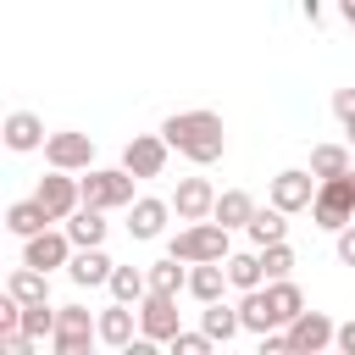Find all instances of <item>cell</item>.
I'll use <instances>...</instances> for the list:
<instances>
[{"instance_id": "cell-1", "label": "cell", "mask_w": 355, "mask_h": 355, "mask_svg": "<svg viewBox=\"0 0 355 355\" xmlns=\"http://www.w3.org/2000/svg\"><path fill=\"white\" fill-rule=\"evenodd\" d=\"M161 133H166V144H172L178 155H189L194 166H216L222 150H227V133H222V116H216V111H178V116L161 122Z\"/></svg>"}, {"instance_id": "cell-2", "label": "cell", "mask_w": 355, "mask_h": 355, "mask_svg": "<svg viewBox=\"0 0 355 355\" xmlns=\"http://www.w3.org/2000/svg\"><path fill=\"white\" fill-rule=\"evenodd\" d=\"M227 233L233 227H222L216 216H205V222H189V227H178L172 233V244H166V255H178V261H227L233 255V244H227Z\"/></svg>"}, {"instance_id": "cell-3", "label": "cell", "mask_w": 355, "mask_h": 355, "mask_svg": "<svg viewBox=\"0 0 355 355\" xmlns=\"http://www.w3.org/2000/svg\"><path fill=\"white\" fill-rule=\"evenodd\" d=\"M83 205L94 211H128L133 205V172L128 166H89V178H78Z\"/></svg>"}, {"instance_id": "cell-4", "label": "cell", "mask_w": 355, "mask_h": 355, "mask_svg": "<svg viewBox=\"0 0 355 355\" xmlns=\"http://www.w3.org/2000/svg\"><path fill=\"white\" fill-rule=\"evenodd\" d=\"M311 216H316V227H327V233L349 227V222H355V172L322 178V183H316V200H311Z\"/></svg>"}, {"instance_id": "cell-5", "label": "cell", "mask_w": 355, "mask_h": 355, "mask_svg": "<svg viewBox=\"0 0 355 355\" xmlns=\"http://www.w3.org/2000/svg\"><path fill=\"white\" fill-rule=\"evenodd\" d=\"M94 338H100V316H89L83 305H61L55 311V333H50L55 355H89Z\"/></svg>"}, {"instance_id": "cell-6", "label": "cell", "mask_w": 355, "mask_h": 355, "mask_svg": "<svg viewBox=\"0 0 355 355\" xmlns=\"http://www.w3.org/2000/svg\"><path fill=\"white\" fill-rule=\"evenodd\" d=\"M44 161L61 166V172H89L94 166V139L78 133V128H61V133L44 139Z\"/></svg>"}, {"instance_id": "cell-7", "label": "cell", "mask_w": 355, "mask_h": 355, "mask_svg": "<svg viewBox=\"0 0 355 355\" xmlns=\"http://www.w3.org/2000/svg\"><path fill=\"white\" fill-rule=\"evenodd\" d=\"M33 200L50 211V222H67L78 205H83V189H78V178L72 172H61V166H50V178H39V189H33Z\"/></svg>"}, {"instance_id": "cell-8", "label": "cell", "mask_w": 355, "mask_h": 355, "mask_svg": "<svg viewBox=\"0 0 355 355\" xmlns=\"http://www.w3.org/2000/svg\"><path fill=\"white\" fill-rule=\"evenodd\" d=\"M166 133H133L128 144H122V166L133 172V178H161L166 172Z\"/></svg>"}, {"instance_id": "cell-9", "label": "cell", "mask_w": 355, "mask_h": 355, "mask_svg": "<svg viewBox=\"0 0 355 355\" xmlns=\"http://www.w3.org/2000/svg\"><path fill=\"white\" fill-rule=\"evenodd\" d=\"M139 333L155 338V344H172V333H178V294L150 288V294L139 300Z\"/></svg>"}, {"instance_id": "cell-10", "label": "cell", "mask_w": 355, "mask_h": 355, "mask_svg": "<svg viewBox=\"0 0 355 355\" xmlns=\"http://www.w3.org/2000/svg\"><path fill=\"white\" fill-rule=\"evenodd\" d=\"M72 239H67V227H44V233H33V239H22V261L28 266H39V272H55V266H67L72 261Z\"/></svg>"}, {"instance_id": "cell-11", "label": "cell", "mask_w": 355, "mask_h": 355, "mask_svg": "<svg viewBox=\"0 0 355 355\" xmlns=\"http://www.w3.org/2000/svg\"><path fill=\"white\" fill-rule=\"evenodd\" d=\"M333 333H338V322H333L327 311H300V316L288 322V344H294V355H322V349L333 344Z\"/></svg>"}, {"instance_id": "cell-12", "label": "cell", "mask_w": 355, "mask_h": 355, "mask_svg": "<svg viewBox=\"0 0 355 355\" xmlns=\"http://www.w3.org/2000/svg\"><path fill=\"white\" fill-rule=\"evenodd\" d=\"M316 172L311 166H283L277 178H272V205H283L288 216L294 211H311V200H316V183H311Z\"/></svg>"}, {"instance_id": "cell-13", "label": "cell", "mask_w": 355, "mask_h": 355, "mask_svg": "<svg viewBox=\"0 0 355 355\" xmlns=\"http://www.w3.org/2000/svg\"><path fill=\"white\" fill-rule=\"evenodd\" d=\"M211 211H216L211 178H183V183L172 189V216H178V222H205Z\"/></svg>"}, {"instance_id": "cell-14", "label": "cell", "mask_w": 355, "mask_h": 355, "mask_svg": "<svg viewBox=\"0 0 355 355\" xmlns=\"http://www.w3.org/2000/svg\"><path fill=\"white\" fill-rule=\"evenodd\" d=\"M111 272H116V261H111L100 244L72 250V261H67V277H72L78 288H100V283H111Z\"/></svg>"}, {"instance_id": "cell-15", "label": "cell", "mask_w": 355, "mask_h": 355, "mask_svg": "<svg viewBox=\"0 0 355 355\" xmlns=\"http://www.w3.org/2000/svg\"><path fill=\"white\" fill-rule=\"evenodd\" d=\"M166 216H172V200L144 194V200L128 205V233H133V239H161V233H166Z\"/></svg>"}, {"instance_id": "cell-16", "label": "cell", "mask_w": 355, "mask_h": 355, "mask_svg": "<svg viewBox=\"0 0 355 355\" xmlns=\"http://www.w3.org/2000/svg\"><path fill=\"white\" fill-rule=\"evenodd\" d=\"M139 305H128V300H116V305H105L100 311V344H111V349H128L139 333Z\"/></svg>"}, {"instance_id": "cell-17", "label": "cell", "mask_w": 355, "mask_h": 355, "mask_svg": "<svg viewBox=\"0 0 355 355\" xmlns=\"http://www.w3.org/2000/svg\"><path fill=\"white\" fill-rule=\"evenodd\" d=\"M222 288H233V283H227V261H194V266H189V294H194L200 305L222 300Z\"/></svg>"}, {"instance_id": "cell-18", "label": "cell", "mask_w": 355, "mask_h": 355, "mask_svg": "<svg viewBox=\"0 0 355 355\" xmlns=\"http://www.w3.org/2000/svg\"><path fill=\"white\" fill-rule=\"evenodd\" d=\"M44 139H50V133H44V122H39L33 111H11V116H6V150L22 155V150H39Z\"/></svg>"}, {"instance_id": "cell-19", "label": "cell", "mask_w": 355, "mask_h": 355, "mask_svg": "<svg viewBox=\"0 0 355 355\" xmlns=\"http://www.w3.org/2000/svg\"><path fill=\"white\" fill-rule=\"evenodd\" d=\"M6 294H17L22 305H44V300H50V272H39V266L22 261V266L6 277Z\"/></svg>"}, {"instance_id": "cell-20", "label": "cell", "mask_w": 355, "mask_h": 355, "mask_svg": "<svg viewBox=\"0 0 355 355\" xmlns=\"http://www.w3.org/2000/svg\"><path fill=\"white\" fill-rule=\"evenodd\" d=\"M239 316H244V333H272V327H283L277 311H272V300H266V283H261V288H244Z\"/></svg>"}, {"instance_id": "cell-21", "label": "cell", "mask_w": 355, "mask_h": 355, "mask_svg": "<svg viewBox=\"0 0 355 355\" xmlns=\"http://www.w3.org/2000/svg\"><path fill=\"white\" fill-rule=\"evenodd\" d=\"M6 227H11L17 239H33V233L50 227V211H44L39 200H11V205H6Z\"/></svg>"}, {"instance_id": "cell-22", "label": "cell", "mask_w": 355, "mask_h": 355, "mask_svg": "<svg viewBox=\"0 0 355 355\" xmlns=\"http://www.w3.org/2000/svg\"><path fill=\"white\" fill-rule=\"evenodd\" d=\"M67 239H72L78 250H89V244H105V211H94V205H78V211L67 216Z\"/></svg>"}, {"instance_id": "cell-23", "label": "cell", "mask_w": 355, "mask_h": 355, "mask_svg": "<svg viewBox=\"0 0 355 355\" xmlns=\"http://www.w3.org/2000/svg\"><path fill=\"white\" fill-rule=\"evenodd\" d=\"M244 233L255 239V250H261V244H277V239H288V211H283V205H255V216H250Z\"/></svg>"}, {"instance_id": "cell-24", "label": "cell", "mask_w": 355, "mask_h": 355, "mask_svg": "<svg viewBox=\"0 0 355 355\" xmlns=\"http://www.w3.org/2000/svg\"><path fill=\"white\" fill-rule=\"evenodd\" d=\"M200 327H205L216 344H227L233 333H244V316H239V305H222V300H211V305L200 311Z\"/></svg>"}, {"instance_id": "cell-25", "label": "cell", "mask_w": 355, "mask_h": 355, "mask_svg": "<svg viewBox=\"0 0 355 355\" xmlns=\"http://www.w3.org/2000/svg\"><path fill=\"white\" fill-rule=\"evenodd\" d=\"M311 172H316V183H322V178H344V172H355L349 144H311Z\"/></svg>"}, {"instance_id": "cell-26", "label": "cell", "mask_w": 355, "mask_h": 355, "mask_svg": "<svg viewBox=\"0 0 355 355\" xmlns=\"http://www.w3.org/2000/svg\"><path fill=\"white\" fill-rule=\"evenodd\" d=\"M222 227H250V216H255V200L244 194V189H222L216 194V211H211Z\"/></svg>"}, {"instance_id": "cell-27", "label": "cell", "mask_w": 355, "mask_h": 355, "mask_svg": "<svg viewBox=\"0 0 355 355\" xmlns=\"http://www.w3.org/2000/svg\"><path fill=\"white\" fill-rule=\"evenodd\" d=\"M266 300H272V311H277V322H283V327L305 311V294H300V283H294V277H272V283H266Z\"/></svg>"}, {"instance_id": "cell-28", "label": "cell", "mask_w": 355, "mask_h": 355, "mask_svg": "<svg viewBox=\"0 0 355 355\" xmlns=\"http://www.w3.org/2000/svg\"><path fill=\"white\" fill-rule=\"evenodd\" d=\"M105 288H111V300H128V305H139V300L150 294V272H144V266H116Z\"/></svg>"}, {"instance_id": "cell-29", "label": "cell", "mask_w": 355, "mask_h": 355, "mask_svg": "<svg viewBox=\"0 0 355 355\" xmlns=\"http://www.w3.org/2000/svg\"><path fill=\"white\" fill-rule=\"evenodd\" d=\"M183 266H189V261H178V255L144 266V272H150V288H161V294H183V288H189V272H183Z\"/></svg>"}, {"instance_id": "cell-30", "label": "cell", "mask_w": 355, "mask_h": 355, "mask_svg": "<svg viewBox=\"0 0 355 355\" xmlns=\"http://www.w3.org/2000/svg\"><path fill=\"white\" fill-rule=\"evenodd\" d=\"M227 283L244 294V288H261L266 283V266H261V250L255 255H227Z\"/></svg>"}, {"instance_id": "cell-31", "label": "cell", "mask_w": 355, "mask_h": 355, "mask_svg": "<svg viewBox=\"0 0 355 355\" xmlns=\"http://www.w3.org/2000/svg\"><path fill=\"white\" fill-rule=\"evenodd\" d=\"M261 266H266V283H272V277H288V272H294V250H288V239L261 244Z\"/></svg>"}, {"instance_id": "cell-32", "label": "cell", "mask_w": 355, "mask_h": 355, "mask_svg": "<svg viewBox=\"0 0 355 355\" xmlns=\"http://www.w3.org/2000/svg\"><path fill=\"white\" fill-rule=\"evenodd\" d=\"M22 333H28V338H50V333H55L50 300H44V305H22Z\"/></svg>"}, {"instance_id": "cell-33", "label": "cell", "mask_w": 355, "mask_h": 355, "mask_svg": "<svg viewBox=\"0 0 355 355\" xmlns=\"http://www.w3.org/2000/svg\"><path fill=\"white\" fill-rule=\"evenodd\" d=\"M211 344H216V338H211L205 327H200V333H183V327L172 333V355H205Z\"/></svg>"}, {"instance_id": "cell-34", "label": "cell", "mask_w": 355, "mask_h": 355, "mask_svg": "<svg viewBox=\"0 0 355 355\" xmlns=\"http://www.w3.org/2000/svg\"><path fill=\"white\" fill-rule=\"evenodd\" d=\"M333 116L344 122V133L355 128V89H333Z\"/></svg>"}, {"instance_id": "cell-35", "label": "cell", "mask_w": 355, "mask_h": 355, "mask_svg": "<svg viewBox=\"0 0 355 355\" xmlns=\"http://www.w3.org/2000/svg\"><path fill=\"white\" fill-rule=\"evenodd\" d=\"M333 239H338V261H344V266H355V222H349V227H338Z\"/></svg>"}, {"instance_id": "cell-36", "label": "cell", "mask_w": 355, "mask_h": 355, "mask_svg": "<svg viewBox=\"0 0 355 355\" xmlns=\"http://www.w3.org/2000/svg\"><path fill=\"white\" fill-rule=\"evenodd\" d=\"M333 349L355 355V316H349V322H338V333H333Z\"/></svg>"}, {"instance_id": "cell-37", "label": "cell", "mask_w": 355, "mask_h": 355, "mask_svg": "<svg viewBox=\"0 0 355 355\" xmlns=\"http://www.w3.org/2000/svg\"><path fill=\"white\" fill-rule=\"evenodd\" d=\"M300 11H305L311 22H322V0H300Z\"/></svg>"}, {"instance_id": "cell-38", "label": "cell", "mask_w": 355, "mask_h": 355, "mask_svg": "<svg viewBox=\"0 0 355 355\" xmlns=\"http://www.w3.org/2000/svg\"><path fill=\"white\" fill-rule=\"evenodd\" d=\"M338 11H344V22L355 28V0H338Z\"/></svg>"}, {"instance_id": "cell-39", "label": "cell", "mask_w": 355, "mask_h": 355, "mask_svg": "<svg viewBox=\"0 0 355 355\" xmlns=\"http://www.w3.org/2000/svg\"><path fill=\"white\" fill-rule=\"evenodd\" d=\"M349 150H355V128H349Z\"/></svg>"}]
</instances>
